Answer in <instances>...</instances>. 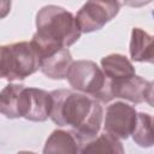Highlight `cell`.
Wrapping results in <instances>:
<instances>
[{
    "label": "cell",
    "instance_id": "17",
    "mask_svg": "<svg viewBox=\"0 0 154 154\" xmlns=\"http://www.w3.org/2000/svg\"><path fill=\"white\" fill-rule=\"evenodd\" d=\"M11 5H12V2L11 1H0V19H2V18H5L8 13H10V11H11Z\"/></svg>",
    "mask_w": 154,
    "mask_h": 154
},
{
    "label": "cell",
    "instance_id": "16",
    "mask_svg": "<svg viewBox=\"0 0 154 154\" xmlns=\"http://www.w3.org/2000/svg\"><path fill=\"white\" fill-rule=\"evenodd\" d=\"M7 45L0 46V78L7 76Z\"/></svg>",
    "mask_w": 154,
    "mask_h": 154
},
{
    "label": "cell",
    "instance_id": "4",
    "mask_svg": "<svg viewBox=\"0 0 154 154\" xmlns=\"http://www.w3.org/2000/svg\"><path fill=\"white\" fill-rule=\"evenodd\" d=\"M7 76L8 82L22 81L40 69V58L30 42L20 41L7 45Z\"/></svg>",
    "mask_w": 154,
    "mask_h": 154
},
{
    "label": "cell",
    "instance_id": "5",
    "mask_svg": "<svg viewBox=\"0 0 154 154\" xmlns=\"http://www.w3.org/2000/svg\"><path fill=\"white\" fill-rule=\"evenodd\" d=\"M120 10L118 1H87L77 12L75 19L81 32H93L102 29Z\"/></svg>",
    "mask_w": 154,
    "mask_h": 154
},
{
    "label": "cell",
    "instance_id": "2",
    "mask_svg": "<svg viewBox=\"0 0 154 154\" xmlns=\"http://www.w3.org/2000/svg\"><path fill=\"white\" fill-rule=\"evenodd\" d=\"M81 34L75 16L70 11L57 5H47L36 14V32L30 45L41 60L72 46Z\"/></svg>",
    "mask_w": 154,
    "mask_h": 154
},
{
    "label": "cell",
    "instance_id": "15",
    "mask_svg": "<svg viewBox=\"0 0 154 154\" xmlns=\"http://www.w3.org/2000/svg\"><path fill=\"white\" fill-rule=\"evenodd\" d=\"M153 118L148 113H137V120L132 131V138L140 147L149 148L153 146Z\"/></svg>",
    "mask_w": 154,
    "mask_h": 154
},
{
    "label": "cell",
    "instance_id": "6",
    "mask_svg": "<svg viewBox=\"0 0 154 154\" xmlns=\"http://www.w3.org/2000/svg\"><path fill=\"white\" fill-rule=\"evenodd\" d=\"M137 120L136 109L123 101H117L107 106L103 128L105 131L117 138L126 140L134 131Z\"/></svg>",
    "mask_w": 154,
    "mask_h": 154
},
{
    "label": "cell",
    "instance_id": "1",
    "mask_svg": "<svg viewBox=\"0 0 154 154\" xmlns=\"http://www.w3.org/2000/svg\"><path fill=\"white\" fill-rule=\"evenodd\" d=\"M49 94V118L59 126H69L79 147L99 135L103 119L99 101L70 89H57Z\"/></svg>",
    "mask_w": 154,
    "mask_h": 154
},
{
    "label": "cell",
    "instance_id": "14",
    "mask_svg": "<svg viewBox=\"0 0 154 154\" xmlns=\"http://www.w3.org/2000/svg\"><path fill=\"white\" fill-rule=\"evenodd\" d=\"M24 85L22 84H7L0 91V113L10 119L20 118L19 106L20 96Z\"/></svg>",
    "mask_w": 154,
    "mask_h": 154
},
{
    "label": "cell",
    "instance_id": "18",
    "mask_svg": "<svg viewBox=\"0 0 154 154\" xmlns=\"http://www.w3.org/2000/svg\"><path fill=\"white\" fill-rule=\"evenodd\" d=\"M17 154H35V153H32V152H28V150H23V152H19V153H17Z\"/></svg>",
    "mask_w": 154,
    "mask_h": 154
},
{
    "label": "cell",
    "instance_id": "12",
    "mask_svg": "<svg viewBox=\"0 0 154 154\" xmlns=\"http://www.w3.org/2000/svg\"><path fill=\"white\" fill-rule=\"evenodd\" d=\"M79 146L70 131L57 129L46 140L42 154H78Z\"/></svg>",
    "mask_w": 154,
    "mask_h": 154
},
{
    "label": "cell",
    "instance_id": "13",
    "mask_svg": "<svg viewBox=\"0 0 154 154\" xmlns=\"http://www.w3.org/2000/svg\"><path fill=\"white\" fill-rule=\"evenodd\" d=\"M78 154H125V150L117 137L105 131L94 140L82 144Z\"/></svg>",
    "mask_w": 154,
    "mask_h": 154
},
{
    "label": "cell",
    "instance_id": "11",
    "mask_svg": "<svg viewBox=\"0 0 154 154\" xmlns=\"http://www.w3.org/2000/svg\"><path fill=\"white\" fill-rule=\"evenodd\" d=\"M130 57L134 61L153 63V36L141 28H132L130 40Z\"/></svg>",
    "mask_w": 154,
    "mask_h": 154
},
{
    "label": "cell",
    "instance_id": "7",
    "mask_svg": "<svg viewBox=\"0 0 154 154\" xmlns=\"http://www.w3.org/2000/svg\"><path fill=\"white\" fill-rule=\"evenodd\" d=\"M52 107L51 94L38 88L24 87L20 96L19 114L31 122H45L48 119Z\"/></svg>",
    "mask_w": 154,
    "mask_h": 154
},
{
    "label": "cell",
    "instance_id": "3",
    "mask_svg": "<svg viewBox=\"0 0 154 154\" xmlns=\"http://www.w3.org/2000/svg\"><path fill=\"white\" fill-rule=\"evenodd\" d=\"M66 78L75 91L90 96L100 103H107L113 100L106 76L101 67L91 60L73 61Z\"/></svg>",
    "mask_w": 154,
    "mask_h": 154
},
{
    "label": "cell",
    "instance_id": "9",
    "mask_svg": "<svg viewBox=\"0 0 154 154\" xmlns=\"http://www.w3.org/2000/svg\"><path fill=\"white\" fill-rule=\"evenodd\" d=\"M101 70L111 85L136 75L132 63L123 54L113 53L101 59Z\"/></svg>",
    "mask_w": 154,
    "mask_h": 154
},
{
    "label": "cell",
    "instance_id": "10",
    "mask_svg": "<svg viewBox=\"0 0 154 154\" xmlns=\"http://www.w3.org/2000/svg\"><path fill=\"white\" fill-rule=\"evenodd\" d=\"M72 63L73 60L70 51L67 48H64L41 59L40 70L51 79H64L67 76Z\"/></svg>",
    "mask_w": 154,
    "mask_h": 154
},
{
    "label": "cell",
    "instance_id": "8",
    "mask_svg": "<svg viewBox=\"0 0 154 154\" xmlns=\"http://www.w3.org/2000/svg\"><path fill=\"white\" fill-rule=\"evenodd\" d=\"M111 93L113 99L120 97L132 103L153 105V82L137 75L111 85Z\"/></svg>",
    "mask_w": 154,
    "mask_h": 154
}]
</instances>
